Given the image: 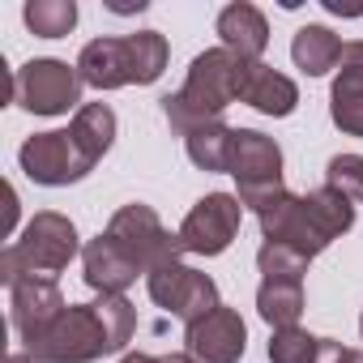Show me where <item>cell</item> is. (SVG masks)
<instances>
[{
  "mask_svg": "<svg viewBox=\"0 0 363 363\" xmlns=\"http://www.w3.org/2000/svg\"><path fill=\"white\" fill-rule=\"evenodd\" d=\"M244 65L240 56H231L227 48H210L189 65V77L175 94H162V116L167 124L189 137L210 120H223V111L231 103H240V82H244Z\"/></svg>",
  "mask_w": 363,
  "mask_h": 363,
  "instance_id": "6da1fadb",
  "label": "cell"
},
{
  "mask_svg": "<svg viewBox=\"0 0 363 363\" xmlns=\"http://www.w3.org/2000/svg\"><path fill=\"white\" fill-rule=\"evenodd\" d=\"M231 175L240 184V201L244 210L261 214L265 206H274L286 184H282V150L274 137L257 133V128H235V150H231Z\"/></svg>",
  "mask_w": 363,
  "mask_h": 363,
  "instance_id": "7a4b0ae2",
  "label": "cell"
},
{
  "mask_svg": "<svg viewBox=\"0 0 363 363\" xmlns=\"http://www.w3.org/2000/svg\"><path fill=\"white\" fill-rule=\"evenodd\" d=\"M30 363H94L111 354L107 329L94 312V303H69L65 316L35 342H26Z\"/></svg>",
  "mask_w": 363,
  "mask_h": 363,
  "instance_id": "3957f363",
  "label": "cell"
},
{
  "mask_svg": "<svg viewBox=\"0 0 363 363\" xmlns=\"http://www.w3.org/2000/svg\"><path fill=\"white\" fill-rule=\"evenodd\" d=\"M145 291H150V299H154L158 308H167L175 320H184V329L197 325L201 316H210L214 308H223L218 282H214L210 274L184 265V261L150 269V274H145Z\"/></svg>",
  "mask_w": 363,
  "mask_h": 363,
  "instance_id": "277c9868",
  "label": "cell"
},
{
  "mask_svg": "<svg viewBox=\"0 0 363 363\" xmlns=\"http://www.w3.org/2000/svg\"><path fill=\"white\" fill-rule=\"evenodd\" d=\"M107 235H111L116 244H124L128 257H133L145 274L158 269V265H175L179 257H184L179 231H167L162 218H158L150 206H141V201L120 206V210L111 214V223H107Z\"/></svg>",
  "mask_w": 363,
  "mask_h": 363,
  "instance_id": "5b68a950",
  "label": "cell"
},
{
  "mask_svg": "<svg viewBox=\"0 0 363 363\" xmlns=\"http://www.w3.org/2000/svg\"><path fill=\"white\" fill-rule=\"evenodd\" d=\"M18 162L26 171V179L35 184H48V189H65V184H77L82 175H90V158L86 150L73 141L69 128H52V133H35L22 141L18 150Z\"/></svg>",
  "mask_w": 363,
  "mask_h": 363,
  "instance_id": "8992f818",
  "label": "cell"
},
{
  "mask_svg": "<svg viewBox=\"0 0 363 363\" xmlns=\"http://www.w3.org/2000/svg\"><path fill=\"white\" fill-rule=\"evenodd\" d=\"M244 223V201L235 193H206L179 223V244L189 257H218L231 248Z\"/></svg>",
  "mask_w": 363,
  "mask_h": 363,
  "instance_id": "52a82bcc",
  "label": "cell"
},
{
  "mask_svg": "<svg viewBox=\"0 0 363 363\" xmlns=\"http://www.w3.org/2000/svg\"><path fill=\"white\" fill-rule=\"evenodd\" d=\"M82 99V73L77 65L39 56L18 69V103L30 116H65Z\"/></svg>",
  "mask_w": 363,
  "mask_h": 363,
  "instance_id": "ba28073f",
  "label": "cell"
},
{
  "mask_svg": "<svg viewBox=\"0 0 363 363\" xmlns=\"http://www.w3.org/2000/svg\"><path fill=\"white\" fill-rule=\"evenodd\" d=\"M13 248H18L26 274H43V278L69 269V261L82 252L73 218H65V214H56V210L35 214V218L22 227V240H18Z\"/></svg>",
  "mask_w": 363,
  "mask_h": 363,
  "instance_id": "9c48e42d",
  "label": "cell"
},
{
  "mask_svg": "<svg viewBox=\"0 0 363 363\" xmlns=\"http://www.w3.org/2000/svg\"><path fill=\"white\" fill-rule=\"evenodd\" d=\"M257 223H261V235H265V240L286 244V248H299L303 257H316V252L329 248V235L316 227L308 201L295 197V193H282L274 206H265V210L257 214Z\"/></svg>",
  "mask_w": 363,
  "mask_h": 363,
  "instance_id": "30bf717a",
  "label": "cell"
},
{
  "mask_svg": "<svg viewBox=\"0 0 363 363\" xmlns=\"http://www.w3.org/2000/svg\"><path fill=\"white\" fill-rule=\"evenodd\" d=\"M189 354L197 363H240L248 350V325L235 308H214L210 316H201L197 325H189L184 333Z\"/></svg>",
  "mask_w": 363,
  "mask_h": 363,
  "instance_id": "8fae6325",
  "label": "cell"
},
{
  "mask_svg": "<svg viewBox=\"0 0 363 363\" xmlns=\"http://www.w3.org/2000/svg\"><path fill=\"white\" fill-rule=\"evenodd\" d=\"M9 303H13V329L22 333V342L43 337L65 316V308H69L65 295H60V286H56V278H43V274L22 278L9 291Z\"/></svg>",
  "mask_w": 363,
  "mask_h": 363,
  "instance_id": "7c38bea8",
  "label": "cell"
},
{
  "mask_svg": "<svg viewBox=\"0 0 363 363\" xmlns=\"http://www.w3.org/2000/svg\"><path fill=\"white\" fill-rule=\"evenodd\" d=\"M82 278H86V286L99 291V295H124L137 278H145V269L128 257L124 244H116V240L103 231V235H94V240L82 248Z\"/></svg>",
  "mask_w": 363,
  "mask_h": 363,
  "instance_id": "4fadbf2b",
  "label": "cell"
},
{
  "mask_svg": "<svg viewBox=\"0 0 363 363\" xmlns=\"http://www.w3.org/2000/svg\"><path fill=\"white\" fill-rule=\"evenodd\" d=\"M240 103L257 107L261 116H291L295 103H299V86L286 73L269 69L265 60H248L244 82H240Z\"/></svg>",
  "mask_w": 363,
  "mask_h": 363,
  "instance_id": "5bb4252c",
  "label": "cell"
},
{
  "mask_svg": "<svg viewBox=\"0 0 363 363\" xmlns=\"http://www.w3.org/2000/svg\"><path fill=\"white\" fill-rule=\"evenodd\" d=\"M218 39L231 56L240 60H261L265 48H269V22L257 5H248V0H235V5H227L218 13Z\"/></svg>",
  "mask_w": 363,
  "mask_h": 363,
  "instance_id": "9a60e30c",
  "label": "cell"
},
{
  "mask_svg": "<svg viewBox=\"0 0 363 363\" xmlns=\"http://www.w3.org/2000/svg\"><path fill=\"white\" fill-rule=\"evenodd\" d=\"M77 73H82V86H90V90L133 86L128 43L124 39H94V43H86L82 56H77Z\"/></svg>",
  "mask_w": 363,
  "mask_h": 363,
  "instance_id": "2e32d148",
  "label": "cell"
},
{
  "mask_svg": "<svg viewBox=\"0 0 363 363\" xmlns=\"http://www.w3.org/2000/svg\"><path fill=\"white\" fill-rule=\"evenodd\" d=\"M291 60L295 69H303L308 77H325L329 69H337L342 60V39L329 26H299L291 39Z\"/></svg>",
  "mask_w": 363,
  "mask_h": 363,
  "instance_id": "e0dca14e",
  "label": "cell"
},
{
  "mask_svg": "<svg viewBox=\"0 0 363 363\" xmlns=\"http://www.w3.org/2000/svg\"><path fill=\"white\" fill-rule=\"evenodd\" d=\"M329 116L346 137H363V69L342 65L329 90Z\"/></svg>",
  "mask_w": 363,
  "mask_h": 363,
  "instance_id": "ac0fdd59",
  "label": "cell"
},
{
  "mask_svg": "<svg viewBox=\"0 0 363 363\" xmlns=\"http://www.w3.org/2000/svg\"><path fill=\"white\" fill-rule=\"evenodd\" d=\"M69 133H73V141L86 150V158L99 162V158L111 150V141H116V111H111L107 103H86V107L73 111Z\"/></svg>",
  "mask_w": 363,
  "mask_h": 363,
  "instance_id": "d6986e66",
  "label": "cell"
},
{
  "mask_svg": "<svg viewBox=\"0 0 363 363\" xmlns=\"http://www.w3.org/2000/svg\"><path fill=\"white\" fill-rule=\"evenodd\" d=\"M184 150L189 158L201 167V171H227L231 175V150H235V128L223 124V120H210L201 124L197 133L184 137Z\"/></svg>",
  "mask_w": 363,
  "mask_h": 363,
  "instance_id": "ffe728a7",
  "label": "cell"
},
{
  "mask_svg": "<svg viewBox=\"0 0 363 363\" xmlns=\"http://www.w3.org/2000/svg\"><path fill=\"white\" fill-rule=\"evenodd\" d=\"M257 312L269 329H291L303 316V282H261Z\"/></svg>",
  "mask_w": 363,
  "mask_h": 363,
  "instance_id": "44dd1931",
  "label": "cell"
},
{
  "mask_svg": "<svg viewBox=\"0 0 363 363\" xmlns=\"http://www.w3.org/2000/svg\"><path fill=\"white\" fill-rule=\"evenodd\" d=\"M128 43V69H133V86H154L171 60V48L158 30H137V35H124Z\"/></svg>",
  "mask_w": 363,
  "mask_h": 363,
  "instance_id": "7402d4cb",
  "label": "cell"
},
{
  "mask_svg": "<svg viewBox=\"0 0 363 363\" xmlns=\"http://www.w3.org/2000/svg\"><path fill=\"white\" fill-rule=\"evenodd\" d=\"M303 201H308V210H312V218H316V227L329 235V244L333 240H342L350 227H354V201H346L337 189H329V184H320V189H312V193H303Z\"/></svg>",
  "mask_w": 363,
  "mask_h": 363,
  "instance_id": "603a6c76",
  "label": "cell"
},
{
  "mask_svg": "<svg viewBox=\"0 0 363 363\" xmlns=\"http://www.w3.org/2000/svg\"><path fill=\"white\" fill-rule=\"evenodd\" d=\"M22 18L39 39H65L77 26V5L73 0H26Z\"/></svg>",
  "mask_w": 363,
  "mask_h": 363,
  "instance_id": "cb8c5ba5",
  "label": "cell"
},
{
  "mask_svg": "<svg viewBox=\"0 0 363 363\" xmlns=\"http://www.w3.org/2000/svg\"><path fill=\"white\" fill-rule=\"evenodd\" d=\"M308 261L312 257H303L299 248H286V244H274V240H265L261 252H257V269L265 274V282H303Z\"/></svg>",
  "mask_w": 363,
  "mask_h": 363,
  "instance_id": "d4e9b609",
  "label": "cell"
},
{
  "mask_svg": "<svg viewBox=\"0 0 363 363\" xmlns=\"http://www.w3.org/2000/svg\"><path fill=\"white\" fill-rule=\"evenodd\" d=\"M94 312H99V320H103V329H107L111 354L124 350V346L133 342V333H137V308H133L124 295H99V299H94Z\"/></svg>",
  "mask_w": 363,
  "mask_h": 363,
  "instance_id": "484cf974",
  "label": "cell"
},
{
  "mask_svg": "<svg viewBox=\"0 0 363 363\" xmlns=\"http://www.w3.org/2000/svg\"><path fill=\"white\" fill-rule=\"evenodd\" d=\"M320 359V337L291 325V329H274L269 337V363H316Z\"/></svg>",
  "mask_w": 363,
  "mask_h": 363,
  "instance_id": "4316f807",
  "label": "cell"
},
{
  "mask_svg": "<svg viewBox=\"0 0 363 363\" xmlns=\"http://www.w3.org/2000/svg\"><path fill=\"white\" fill-rule=\"evenodd\" d=\"M325 184L346 201H363V154H333L325 167Z\"/></svg>",
  "mask_w": 363,
  "mask_h": 363,
  "instance_id": "83f0119b",
  "label": "cell"
},
{
  "mask_svg": "<svg viewBox=\"0 0 363 363\" xmlns=\"http://www.w3.org/2000/svg\"><path fill=\"white\" fill-rule=\"evenodd\" d=\"M342 354H346V346H342V342L320 337V359H316V363H342Z\"/></svg>",
  "mask_w": 363,
  "mask_h": 363,
  "instance_id": "f1b7e54d",
  "label": "cell"
},
{
  "mask_svg": "<svg viewBox=\"0 0 363 363\" xmlns=\"http://www.w3.org/2000/svg\"><path fill=\"white\" fill-rule=\"evenodd\" d=\"M337 65H354V69H363V39L342 43V60H337Z\"/></svg>",
  "mask_w": 363,
  "mask_h": 363,
  "instance_id": "f546056e",
  "label": "cell"
},
{
  "mask_svg": "<svg viewBox=\"0 0 363 363\" xmlns=\"http://www.w3.org/2000/svg\"><path fill=\"white\" fill-rule=\"evenodd\" d=\"M5 235H13V227H18V193L13 189H5Z\"/></svg>",
  "mask_w": 363,
  "mask_h": 363,
  "instance_id": "4dcf8cb0",
  "label": "cell"
},
{
  "mask_svg": "<svg viewBox=\"0 0 363 363\" xmlns=\"http://www.w3.org/2000/svg\"><path fill=\"white\" fill-rule=\"evenodd\" d=\"M158 363H197V359H193L189 350H184V354H179V350H171V354H158Z\"/></svg>",
  "mask_w": 363,
  "mask_h": 363,
  "instance_id": "1f68e13d",
  "label": "cell"
},
{
  "mask_svg": "<svg viewBox=\"0 0 363 363\" xmlns=\"http://www.w3.org/2000/svg\"><path fill=\"white\" fill-rule=\"evenodd\" d=\"M120 363H158V359H154V354H141V350H133V354H124Z\"/></svg>",
  "mask_w": 363,
  "mask_h": 363,
  "instance_id": "d6a6232c",
  "label": "cell"
},
{
  "mask_svg": "<svg viewBox=\"0 0 363 363\" xmlns=\"http://www.w3.org/2000/svg\"><path fill=\"white\" fill-rule=\"evenodd\" d=\"M342 363H363V350H346V354H342Z\"/></svg>",
  "mask_w": 363,
  "mask_h": 363,
  "instance_id": "836d02e7",
  "label": "cell"
},
{
  "mask_svg": "<svg viewBox=\"0 0 363 363\" xmlns=\"http://www.w3.org/2000/svg\"><path fill=\"white\" fill-rule=\"evenodd\" d=\"M5 363H30V354L22 350V354H5Z\"/></svg>",
  "mask_w": 363,
  "mask_h": 363,
  "instance_id": "e575fe53",
  "label": "cell"
},
{
  "mask_svg": "<svg viewBox=\"0 0 363 363\" xmlns=\"http://www.w3.org/2000/svg\"><path fill=\"white\" fill-rule=\"evenodd\" d=\"M359 333H363V316H359Z\"/></svg>",
  "mask_w": 363,
  "mask_h": 363,
  "instance_id": "d590c367",
  "label": "cell"
}]
</instances>
